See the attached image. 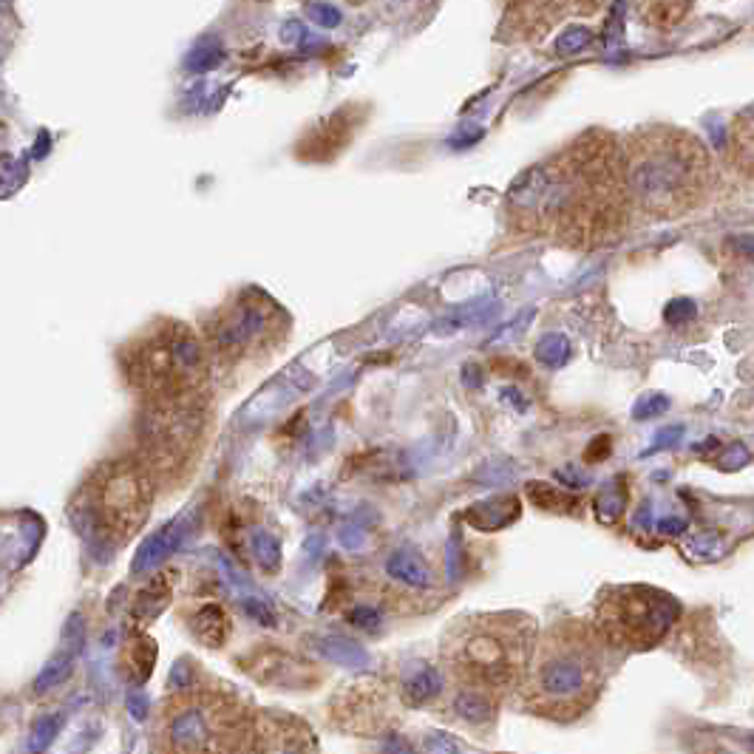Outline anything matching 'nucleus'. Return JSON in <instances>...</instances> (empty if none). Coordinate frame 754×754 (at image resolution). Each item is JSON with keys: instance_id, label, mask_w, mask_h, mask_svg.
<instances>
[{"instance_id": "9", "label": "nucleus", "mask_w": 754, "mask_h": 754, "mask_svg": "<svg viewBox=\"0 0 754 754\" xmlns=\"http://www.w3.org/2000/svg\"><path fill=\"white\" fill-rule=\"evenodd\" d=\"M681 613L678 601L650 584H621L601 590L596 601V630L610 647L650 650L664 641Z\"/></svg>"}, {"instance_id": "14", "label": "nucleus", "mask_w": 754, "mask_h": 754, "mask_svg": "<svg viewBox=\"0 0 754 754\" xmlns=\"http://www.w3.org/2000/svg\"><path fill=\"white\" fill-rule=\"evenodd\" d=\"M173 584H176V570H162V576H156L148 587H142L139 596H134V607H131L134 618L142 624L154 621L165 610V604L171 601Z\"/></svg>"}, {"instance_id": "11", "label": "nucleus", "mask_w": 754, "mask_h": 754, "mask_svg": "<svg viewBox=\"0 0 754 754\" xmlns=\"http://www.w3.org/2000/svg\"><path fill=\"white\" fill-rule=\"evenodd\" d=\"M241 754H318V740L301 718L256 709V720Z\"/></svg>"}, {"instance_id": "1", "label": "nucleus", "mask_w": 754, "mask_h": 754, "mask_svg": "<svg viewBox=\"0 0 754 754\" xmlns=\"http://www.w3.org/2000/svg\"><path fill=\"white\" fill-rule=\"evenodd\" d=\"M630 202L621 145L590 131L516 179L508 213L531 236L596 250L624 236Z\"/></svg>"}, {"instance_id": "15", "label": "nucleus", "mask_w": 754, "mask_h": 754, "mask_svg": "<svg viewBox=\"0 0 754 754\" xmlns=\"http://www.w3.org/2000/svg\"><path fill=\"white\" fill-rule=\"evenodd\" d=\"M190 630L199 638V644L207 647H222L230 635V613L222 604H205L188 618Z\"/></svg>"}, {"instance_id": "16", "label": "nucleus", "mask_w": 754, "mask_h": 754, "mask_svg": "<svg viewBox=\"0 0 754 754\" xmlns=\"http://www.w3.org/2000/svg\"><path fill=\"white\" fill-rule=\"evenodd\" d=\"M465 519L474 525V528H480V531H499V528H505V525H511L519 519V502L514 497H497V499H488V502H480V505H474Z\"/></svg>"}, {"instance_id": "3", "label": "nucleus", "mask_w": 754, "mask_h": 754, "mask_svg": "<svg viewBox=\"0 0 754 754\" xmlns=\"http://www.w3.org/2000/svg\"><path fill=\"white\" fill-rule=\"evenodd\" d=\"M630 199L652 216L689 213L712 188V156L689 131H635L621 148Z\"/></svg>"}, {"instance_id": "12", "label": "nucleus", "mask_w": 754, "mask_h": 754, "mask_svg": "<svg viewBox=\"0 0 754 754\" xmlns=\"http://www.w3.org/2000/svg\"><path fill=\"white\" fill-rule=\"evenodd\" d=\"M154 661H156L154 641H151L148 635H139L137 630H134L131 638L125 641V647H122V655H120V664H122V672H125V678H128L131 684H142V681H148V675H151V669H154Z\"/></svg>"}, {"instance_id": "4", "label": "nucleus", "mask_w": 754, "mask_h": 754, "mask_svg": "<svg viewBox=\"0 0 754 754\" xmlns=\"http://www.w3.org/2000/svg\"><path fill=\"white\" fill-rule=\"evenodd\" d=\"M256 709L227 684H185L154 715V754H241Z\"/></svg>"}, {"instance_id": "7", "label": "nucleus", "mask_w": 754, "mask_h": 754, "mask_svg": "<svg viewBox=\"0 0 754 754\" xmlns=\"http://www.w3.org/2000/svg\"><path fill=\"white\" fill-rule=\"evenodd\" d=\"M210 369L205 338L182 324L154 326L122 352V372L142 403L207 397Z\"/></svg>"}, {"instance_id": "10", "label": "nucleus", "mask_w": 754, "mask_h": 754, "mask_svg": "<svg viewBox=\"0 0 754 754\" xmlns=\"http://www.w3.org/2000/svg\"><path fill=\"white\" fill-rule=\"evenodd\" d=\"M278 335V315L267 298H241L207 332V352L213 363H244L264 355Z\"/></svg>"}, {"instance_id": "17", "label": "nucleus", "mask_w": 754, "mask_h": 754, "mask_svg": "<svg viewBox=\"0 0 754 754\" xmlns=\"http://www.w3.org/2000/svg\"><path fill=\"white\" fill-rule=\"evenodd\" d=\"M497 701V695H488V692H480V689H457L454 709H457L460 718L471 720V723H485V720L494 718Z\"/></svg>"}, {"instance_id": "2", "label": "nucleus", "mask_w": 754, "mask_h": 754, "mask_svg": "<svg viewBox=\"0 0 754 754\" xmlns=\"http://www.w3.org/2000/svg\"><path fill=\"white\" fill-rule=\"evenodd\" d=\"M607 641L596 624L559 621L533 641L531 661L522 678L525 706L553 720H576L599 698L607 678Z\"/></svg>"}, {"instance_id": "5", "label": "nucleus", "mask_w": 754, "mask_h": 754, "mask_svg": "<svg viewBox=\"0 0 754 754\" xmlns=\"http://www.w3.org/2000/svg\"><path fill=\"white\" fill-rule=\"evenodd\" d=\"M536 624L531 616L494 613L457 621L443 641V667L457 689L502 695L519 686L531 661Z\"/></svg>"}, {"instance_id": "21", "label": "nucleus", "mask_w": 754, "mask_h": 754, "mask_svg": "<svg viewBox=\"0 0 754 754\" xmlns=\"http://www.w3.org/2000/svg\"><path fill=\"white\" fill-rule=\"evenodd\" d=\"M692 0H655L647 9V20L652 26H675L689 12Z\"/></svg>"}, {"instance_id": "20", "label": "nucleus", "mask_w": 754, "mask_h": 754, "mask_svg": "<svg viewBox=\"0 0 754 754\" xmlns=\"http://www.w3.org/2000/svg\"><path fill=\"white\" fill-rule=\"evenodd\" d=\"M389 573L400 582L412 584V587H429L431 584L429 567L423 565L414 553H397L395 559L389 562Z\"/></svg>"}, {"instance_id": "13", "label": "nucleus", "mask_w": 754, "mask_h": 754, "mask_svg": "<svg viewBox=\"0 0 754 754\" xmlns=\"http://www.w3.org/2000/svg\"><path fill=\"white\" fill-rule=\"evenodd\" d=\"M729 159L740 171L754 173V105L743 108L729 125Z\"/></svg>"}, {"instance_id": "6", "label": "nucleus", "mask_w": 754, "mask_h": 754, "mask_svg": "<svg viewBox=\"0 0 754 754\" xmlns=\"http://www.w3.org/2000/svg\"><path fill=\"white\" fill-rule=\"evenodd\" d=\"M159 497L151 471L128 451L97 463L74 497V519L91 542L122 548L137 539Z\"/></svg>"}, {"instance_id": "8", "label": "nucleus", "mask_w": 754, "mask_h": 754, "mask_svg": "<svg viewBox=\"0 0 754 754\" xmlns=\"http://www.w3.org/2000/svg\"><path fill=\"white\" fill-rule=\"evenodd\" d=\"M207 397L142 403L131 454L162 488H182L193 477L207 443Z\"/></svg>"}, {"instance_id": "19", "label": "nucleus", "mask_w": 754, "mask_h": 754, "mask_svg": "<svg viewBox=\"0 0 754 754\" xmlns=\"http://www.w3.org/2000/svg\"><path fill=\"white\" fill-rule=\"evenodd\" d=\"M624 502H627L624 485H618V480L604 485L599 491V497H596V505H593L596 519H599L601 525H613V522H618V516L624 511Z\"/></svg>"}, {"instance_id": "22", "label": "nucleus", "mask_w": 754, "mask_h": 754, "mask_svg": "<svg viewBox=\"0 0 754 754\" xmlns=\"http://www.w3.org/2000/svg\"><path fill=\"white\" fill-rule=\"evenodd\" d=\"M440 692V675L434 669H423L420 678H414L412 684L406 686V703H426Z\"/></svg>"}, {"instance_id": "23", "label": "nucleus", "mask_w": 754, "mask_h": 754, "mask_svg": "<svg viewBox=\"0 0 754 754\" xmlns=\"http://www.w3.org/2000/svg\"><path fill=\"white\" fill-rule=\"evenodd\" d=\"M610 448H613L610 437H607V434H601V437H596V440L587 446V451H584V460H587V463H601V460H607Z\"/></svg>"}, {"instance_id": "24", "label": "nucleus", "mask_w": 754, "mask_h": 754, "mask_svg": "<svg viewBox=\"0 0 754 754\" xmlns=\"http://www.w3.org/2000/svg\"><path fill=\"white\" fill-rule=\"evenodd\" d=\"M664 406H667V400H661V397H655V400H652V403H647V406H644V409H641V406H638V412H635V417H652V414L658 412V409H664Z\"/></svg>"}, {"instance_id": "18", "label": "nucleus", "mask_w": 754, "mask_h": 754, "mask_svg": "<svg viewBox=\"0 0 754 754\" xmlns=\"http://www.w3.org/2000/svg\"><path fill=\"white\" fill-rule=\"evenodd\" d=\"M528 499H531L536 508H542V511H559V514H570V511H576V505H579V499L570 497L565 491H559V488H553L548 482H531L528 488Z\"/></svg>"}]
</instances>
